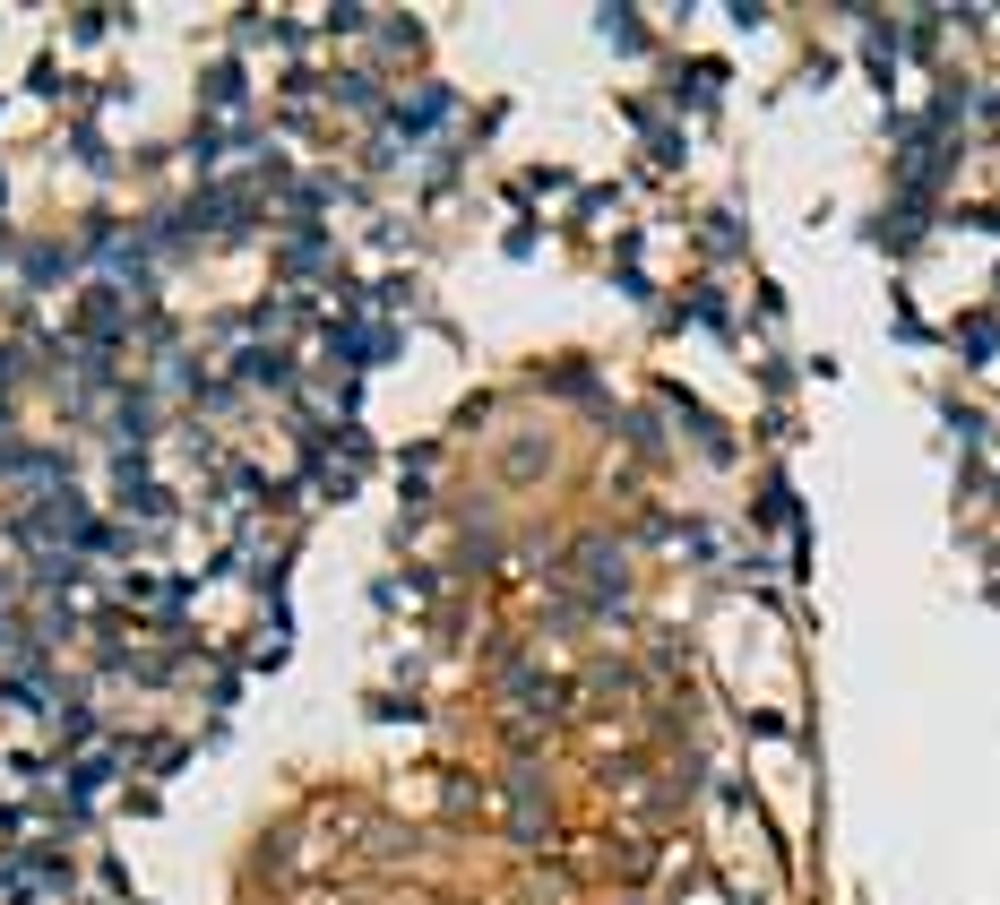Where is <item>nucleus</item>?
I'll return each mask as SVG.
<instances>
[{
    "instance_id": "obj_1",
    "label": "nucleus",
    "mask_w": 1000,
    "mask_h": 905,
    "mask_svg": "<svg viewBox=\"0 0 1000 905\" xmlns=\"http://www.w3.org/2000/svg\"><path fill=\"white\" fill-rule=\"evenodd\" d=\"M250 225V190L242 182H217V190H199V208H190V233H242Z\"/></svg>"
},
{
    "instance_id": "obj_2",
    "label": "nucleus",
    "mask_w": 1000,
    "mask_h": 905,
    "mask_svg": "<svg viewBox=\"0 0 1000 905\" xmlns=\"http://www.w3.org/2000/svg\"><path fill=\"white\" fill-rule=\"evenodd\" d=\"M112 432H121V441H138V432H156V397H121V414H112Z\"/></svg>"
}]
</instances>
